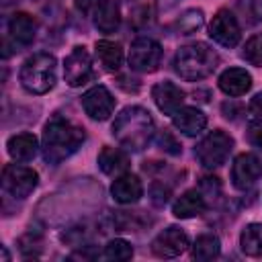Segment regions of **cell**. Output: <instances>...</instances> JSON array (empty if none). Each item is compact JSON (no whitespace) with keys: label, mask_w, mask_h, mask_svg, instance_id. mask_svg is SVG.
<instances>
[{"label":"cell","mask_w":262,"mask_h":262,"mask_svg":"<svg viewBox=\"0 0 262 262\" xmlns=\"http://www.w3.org/2000/svg\"><path fill=\"white\" fill-rule=\"evenodd\" d=\"M82 108L94 121H104L115 111V98L106 86H92L82 94Z\"/></svg>","instance_id":"cell-11"},{"label":"cell","mask_w":262,"mask_h":262,"mask_svg":"<svg viewBox=\"0 0 262 262\" xmlns=\"http://www.w3.org/2000/svg\"><path fill=\"white\" fill-rule=\"evenodd\" d=\"M188 235L184 229L170 225L164 231H160L151 242V252L160 258H176L188 248Z\"/></svg>","instance_id":"cell-10"},{"label":"cell","mask_w":262,"mask_h":262,"mask_svg":"<svg viewBox=\"0 0 262 262\" xmlns=\"http://www.w3.org/2000/svg\"><path fill=\"white\" fill-rule=\"evenodd\" d=\"M37 33V20L27 12H16L8 23V39L14 47H27L33 43Z\"/></svg>","instance_id":"cell-14"},{"label":"cell","mask_w":262,"mask_h":262,"mask_svg":"<svg viewBox=\"0 0 262 262\" xmlns=\"http://www.w3.org/2000/svg\"><path fill=\"white\" fill-rule=\"evenodd\" d=\"M84 139L86 133L82 127L55 117L43 129V141H41L43 160L51 166H57L63 160H68L72 154H76L78 147L84 143Z\"/></svg>","instance_id":"cell-1"},{"label":"cell","mask_w":262,"mask_h":262,"mask_svg":"<svg viewBox=\"0 0 262 262\" xmlns=\"http://www.w3.org/2000/svg\"><path fill=\"white\" fill-rule=\"evenodd\" d=\"M219 63V55L207 43H190L176 51L174 70L180 78L188 82H199L213 74Z\"/></svg>","instance_id":"cell-3"},{"label":"cell","mask_w":262,"mask_h":262,"mask_svg":"<svg viewBox=\"0 0 262 262\" xmlns=\"http://www.w3.org/2000/svg\"><path fill=\"white\" fill-rule=\"evenodd\" d=\"M154 131H156L154 119L141 106L123 108L113 123L115 139L131 151H141L143 147H147V143L154 137Z\"/></svg>","instance_id":"cell-2"},{"label":"cell","mask_w":262,"mask_h":262,"mask_svg":"<svg viewBox=\"0 0 262 262\" xmlns=\"http://www.w3.org/2000/svg\"><path fill=\"white\" fill-rule=\"evenodd\" d=\"M74 4H76V8H78V10L88 12L94 4H98V0H74Z\"/></svg>","instance_id":"cell-32"},{"label":"cell","mask_w":262,"mask_h":262,"mask_svg":"<svg viewBox=\"0 0 262 262\" xmlns=\"http://www.w3.org/2000/svg\"><path fill=\"white\" fill-rule=\"evenodd\" d=\"M219 88L227 96H242L252 88V76L244 68H229L219 76Z\"/></svg>","instance_id":"cell-18"},{"label":"cell","mask_w":262,"mask_h":262,"mask_svg":"<svg viewBox=\"0 0 262 262\" xmlns=\"http://www.w3.org/2000/svg\"><path fill=\"white\" fill-rule=\"evenodd\" d=\"M207 209V199L201 190L192 188V190H186L184 194H180L174 205H172V213L174 217L178 219H190V217H196L201 215L203 211Z\"/></svg>","instance_id":"cell-17"},{"label":"cell","mask_w":262,"mask_h":262,"mask_svg":"<svg viewBox=\"0 0 262 262\" xmlns=\"http://www.w3.org/2000/svg\"><path fill=\"white\" fill-rule=\"evenodd\" d=\"M239 246L246 256L260 258L262 256V223H250L239 233Z\"/></svg>","instance_id":"cell-23"},{"label":"cell","mask_w":262,"mask_h":262,"mask_svg":"<svg viewBox=\"0 0 262 262\" xmlns=\"http://www.w3.org/2000/svg\"><path fill=\"white\" fill-rule=\"evenodd\" d=\"M39 184V174L23 164H6L2 170V188L14 199H27Z\"/></svg>","instance_id":"cell-6"},{"label":"cell","mask_w":262,"mask_h":262,"mask_svg":"<svg viewBox=\"0 0 262 262\" xmlns=\"http://www.w3.org/2000/svg\"><path fill=\"white\" fill-rule=\"evenodd\" d=\"M221 252V242L213 233H203L192 244V258L196 260H213Z\"/></svg>","instance_id":"cell-24"},{"label":"cell","mask_w":262,"mask_h":262,"mask_svg":"<svg viewBox=\"0 0 262 262\" xmlns=\"http://www.w3.org/2000/svg\"><path fill=\"white\" fill-rule=\"evenodd\" d=\"M176 2H178V0H158V4H160V8H162V10H168V8H172Z\"/></svg>","instance_id":"cell-33"},{"label":"cell","mask_w":262,"mask_h":262,"mask_svg":"<svg viewBox=\"0 0 262 262\" xmlns=\"http://www.w3.org/2000/svg\"><path fill=\"white\" fill-rule=\"evenodd\" d=\"M248 137H250V143L256 145V147L262 151V125H252Z\"/></svg>","instance_id":"cell-30"},{"label":"cell","mask_w":262,"mask_h":262,"mask_svg":"<svg viewBox=\"0 0 262 262\" xmlns=\"http://www.w3.org/2000/svg\"><path fill=\"white\" fill-rule=\"evenodd\" d=\"M111 194L117 203L131 205L143 196V184L135 174H121L115 178V182L111 186Z\"/></svg>","instance_id":"cell-16"},{"label":"cell","mask_w":262,"mask_h":262,"mask_svg":"<svg viewBox=\"0 0 262 262\" xmlns=\"http://www.w3.org/2000/svg\"><path fill=\"white\" fill-rule=\"evenodd\" d=\"M63 78L72 88H78L92 78V59L86 47H74L63 59Z\"/></svg>","instance_id":"cell-8"},{"label":"cell","mask_w":262,"mask_h":262,"mask_svg":"<svg viewBox=\"0 0 262 262\" xmlns=\"http://www.w3.org/2000/svg\"><path fill=\"white\" fill-rule=\"evenodd\" d=\"M158 145H160L166 154H170V156H178V154L182 151V147H180L178 139H176L170 131H162V133L158 135Z\"/></svg>","instance_id":"cell-28"},{"label":"cell","mask_w":262,"mask_h":262,"mask_svg":"<svg viewBox=\"0 0 262 262\" xmlns=\"http://www.w3.org/2000/svg\"><path fill=\"white\" fill-rule=\"evenodd\" d=\"M260 174H262V164H260L258 156H254L250 151L239 154L231 164V184L237 190L250 188L260 178Z\"/></svg>","instance_id":"cell-12"},{"label":"cell","mask_w":262,"mask_h":262,"mask_svg":"<svg viewBox=\"0 0 262 262\" xmlns=\"http://www.w3.org/2000/svg\"><path fill=\"white\" fill-rule=\"evenodd\" d=\"M98 168L108 176H121L129 168V156L119 147L104 145L98 154Z\"/></svg>","instance_id":"cell-21"},{"label":"cell","mask_w":262,"mask_h":262,"mask_svg":"<svg viewBox=\"0 0 262 262\" xmlns=\"http://www.w3.org/2000/svg\"><path fill=\"white\" fill-rule=\"evenodd\" d=\"M133 256V246L125 239H111L106 246H104V258L108 260H129Z\"/></svg>","instance_id":"cell-26"},{"label":"cell","mask_w":262,"mask_h":262,"mask_svg":"<svg viewBox=\"0 0 262 262\" xmlns=\"http://www.w3.org/2000/svg\"><path fill=\"white\" fill-rule=\"evenodd\" d=\"M149 194H151V201H154L158 207H162V205H166V203H168L170 188H168V186H164V184H160V182H154V184H151V188H149Z\"/></svg>","instance_id":"cell-29"},{"label":"cell","mask_w":262,"mask_h":262,"mask_svg":"<svg viewBox=\"0 0 262 262\" xmlns=\"http://www.w3.org/2000/svg\"><path fill=\"white\" fill-rule=\"evenodd\" d=\"M231 147H233L231 135H227L221 129H215L196 145L194 156L203 168H219L229 158Z\"/></svg>","instance_id":"cell-5"},{"label":"cell","mask_w":262,"mask_h":262,"mask_svg":"<svg viewBox=\"0 0 262 262\" xmlns=\"http://www.w3.org/2000/svg\"><path fill=\"white\" fill-rule=\"evenodd\" d=\"M250 111H252V115H254L256 119L262 121V92H258V94L250 100Z\"/></svg>","instance_id":"cell-31"},{"label":"cell","mask_w":262,"mask_h":262,"mask_svg":"<svg viewBox=\"0 0 262 262\" xmlns=\"http://www.w3.org/2000/svg\"><path fill=\"white\" fill-rule=\"evenodd\" d=\"M209 37L221 47H235L242 39V29L237 25V18L229 10L221 8L209 25Z\"/></svg>","instance_id":"cell-9"},{"label":"cell","mask_w":262,"mask_h":262,"mask_svg":"<svg viewBox=\"0 0 262 262\" xmlns=\"http://www.w3.org/2000/svg\"><path fill=\"white\" fill-rule=\"evenodd\" d=\"M8 156L16 162H31L37 156L39 143L33 133H16L6 141Z\"/></svg>","instance_id":"cell-20"},{"label":"cell","mask_w":262,"mask_h":262,"mask_svg":"<svg viewBox=\"0 0 262 262\" xmlns=\"http://www.w3.org/2000/svg\"><path fill=\"white\" fill-rule=\"evenodd\" d=\"M55 57L47 51L33 53L29 59H25L18 80L23 88L31 94H45L55 86Z\"/></svg>","instance_id":"cell-4"},{"label":"cell","mask_w":262,"mask_h":262,"mask_svg":"<svg viewBox=\"0 0 262 262\" xmlns=\"http://www.w3.org/2000/svg\"><path fill=\"white\" fill-rule=\"evenodd\" d=\"M172 123L180 133L194 137L207 127V115L203 111H199L196 106H180L172 115Z\"/></svg>","instance_id":"cell-15"},{"label":"cell","mask_w":262,"mask_h":262,"mask_svg":"<svg viewBox=\"0 0 262 262\" xmlns=\"http://www.w3.org/2000/svg\"><path fill=\"white\" fill-rule=\"evenodd\" d=\"M203 23H205L203 10H196V8H192V10H186V12H184V14L178 18L176 27H178V31H180L182 35H190V33L199 31V29L203 27Z\"/></svg>","instance_id":"cell-25"},{"label":"cell","mask_w":262,"mask_h":262,"mask_svg":"<svg viewBox=\"0 0 262 262\" xmlns=\"http://www.w3.org/2000/svg\"><path fill=\"white\" fill-rule=\"evenodd\" d=\"M121 25V6L117 0H100L94 8V27L100 33H113Z\"/></svg>","instance_id":"cell-19"},{"label":"cell","mask_w":262,"mask_h":262,"mask_svg":"<svg viewBox=\"0 0 262 262\" xmlns=\"http://www.w3.org/2000/svg\"><path fill=\"white\" fill-rule=\"evenodd\" d=\"M242 57L252 63V66H262V33H256L254 37H250L244 45V51H242Z\"/></svg>","instance_id":"cell-27"},{"label":"cell","mask_w":262,"mask_h":262,"mask_svg":"<svg viewBox=\"0 0 262 262\" xmlns=\"http://www.w3.org/2000/svg\"><path fill=\"white\" fill-rule=\"evenodd\" d=\"M96 57L106 72H117L123 63V49L115 41L100 39V41H96Z\"/></svg>","instance_id":"cell-22"},{"label":"cell","mask_w":262,"mask_h":262,"mask_svg":"<svg viewBox=\"0 0 262 262\" xmlns=\"http://www.w3.org/2000/svg\"><path fill=\"white\" fill-rule=\"evenodd\" d=\"M151 98L156 102V106L164 113V115H174L182 102H184V92L180 86H176L170 80H162L151 88Z\"/></svg>","instance_id":"cell-13"},{"label":"cell","mask_w":262,"mask_h":262,"mask_svg":"<svg viewBox=\"0 0 262 262\" xmlns=\"http://www.w3.org/2000/svg\"><path fill=\"white\" fill-rule=\"evenodd\" d=\"M162 45L149 37H139L131 43L129 49V66L135 72L151 74L162 63Z\"/></svg>","instance_id":"cell-7"}]
</instances>
